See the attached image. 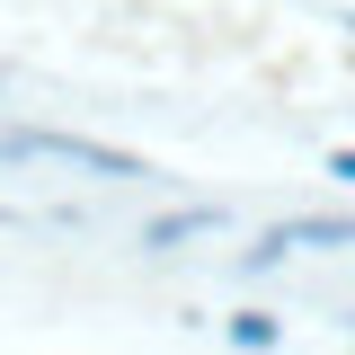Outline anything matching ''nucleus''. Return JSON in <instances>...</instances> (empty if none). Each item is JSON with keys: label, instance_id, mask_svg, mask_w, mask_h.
Listing matches in <instances>:
<instances>
[{"label": "nucleus", "instance_id": "obj_1", "mask_svg": "<svg viewBox=\"0 0 355 355\" xmlns=\"http://www.w3.org/2000/svg\"><path fill=\"white\" fill-rule=\"evenodd\" d=\"M0 151H27V160H62V169H89V178H142V160L89 142V133H9Z\"/></svg>", "mask_w": 355, "mask_h": 355}, {"label": "nucleus", "instance_id": "obj_2", "mask_svg": "<svg viewBox=\"0 0 355 355\" xmlns=\"http://www.w3.org/2000/svg\"><path fill=\"white\" fill-rule=\"evenodd\" d=\"M205 231H222V205H169V214L142 222V249H178V240H205Z\"/></svg>", "mask_w": 355, "mask_h": 355}, {"label": "nucleus", "instance_id": "obj_3", "mask_svg": "<svg viewBox=\"0 0 355 355\" xmlns=\"http://www.w3.org/2000/svg\"><path fill=\"white\" fill-rule=\"evenodd\" d=\"M293 249H355V214H284Z\"/></svg>", "mask_w": 355, "mask_h": 355}, {"label": "nucleus", "instance_id": "obj_4", "mask_svg": "<svg viewBox=\"0 0 355 355\" xmlns=\"http://www.w3.org/2000/svg\"><path fill=\"white\" fill-rule=\"evenodd\" d=\"M222 338H231L240 355H275V347H284V320H275V311H231Z\"/></svg>", "mask_w": 355, "mask_h": 355}, {"label": "nucleus", "instance_id": "obj_5", "mask_svg": "<svg viewBox=\"0 0 355 355\" xmlns=\"http://www.w3.org/2000/svg\"><path fill=\"white\" fill-rule=\"evenodd\" d=\"M284 258H293V240H284V222H275V231H258V249L240 258V275H275Z\"/></svg>", "mask_w": 355, "mask_h": 355}, {"label": "nucleus", "instance_id": "obj_6", "mask_svg": "<svg viewBox=\"0 0 355 355\" xmlns=\"http://www.w3.org/2000/svg\"><path fill=\"white\" fill-rule=\"evenodd\" d=\"M329 178H355V151H329Z\"/></svg>", "mask_w": 355, "mask_h": 355}]
</instances>
